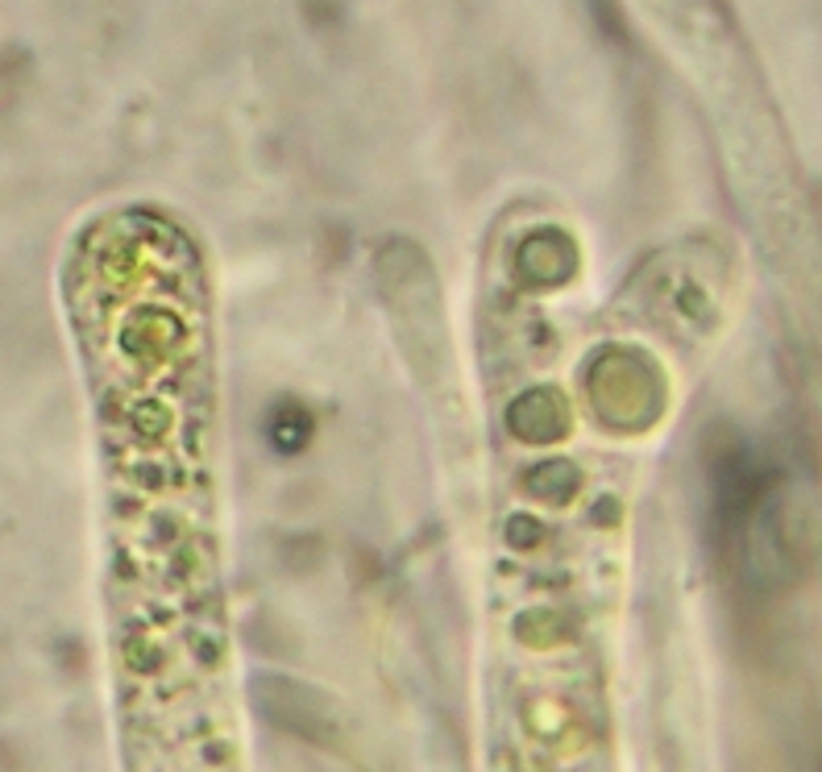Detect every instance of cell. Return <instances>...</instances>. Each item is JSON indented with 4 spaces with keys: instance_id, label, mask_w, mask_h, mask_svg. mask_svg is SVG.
Segmentation results:
<instances>
[{
    "instance_id": "cell-1",
    "label": "cell",
    "mask_w": 822,
    "mask_h": 772,
    "mask_svg": "<svg viewBox=\"0 0 822 772\" xmlns=\"http://www.w3.org/2000/svg\"><path fill=\"white\" fill-rule=\"evenodd\" d=\"M254 702L262 710V719H271L274 727H283V731H292L299 739L328 743L337 736L333 715L316 710V706H325V698L308 686H295V681H283V677H262L254 686Z\"/></svg>"
},
{
    "instance_id": "cell-2",
    "label": "cell",
    "mask_w": 822,
    "mask_h": 772,
    "mask_svg": "<svg viewBox=\"0 0 822 772\" xmlns=\"http://www.w3.org/2000/svg\"><path fill=\"white\" fill-rule=\"evenodd\" d=\"M271 441L274 448H299L308 441V415L299 412V408H274Z\"/></svg>"
}]
</instances>
